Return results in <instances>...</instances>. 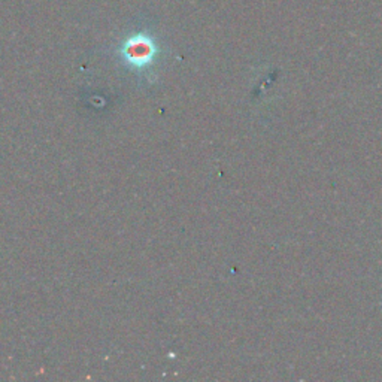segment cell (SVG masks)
<instances>
[{
    "label": "cell",
    "instance_id": "6da1fadb",
    "mask_svg": "<svg viewBox=\"0 0 382 382\" xmlns=\"http://www.w3.org/2000/svg\"><path fill=\"white\" fill-rule=\"evenodd\" d=\"M124 53H126V57L129 61H132L133 65H147L148 61H151L154 53H156V48H154L152 42L148 38L143 36H136L130 39L126 44V48H124Z\"/></svg>",
    "mask_w": 382,
    "mask_h": 382
}]
</instances>
